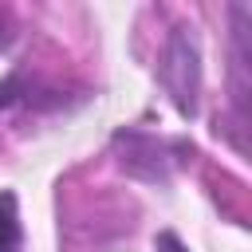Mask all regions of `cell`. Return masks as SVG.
I'll list each match as a JSON object with an SVG mask.
<instances>
[{
    "instance_id": "obj_3",
    "label": "cell",
    "mask_w": 252,
    "mask_h": 252,
    "mask_svg": "<svg viewBox=\"0 0 252 252\" xmlns=\"http://www.w3.org/2000/svg\"><path fill=\"white\" fill-rule=\"evenodd\" d=\"M24 236H20V213H16V197L0 193V252H20Z\"/></svg>"
},
{
    "instance_id": "obj_4",
    "label": "cell",
    "mask_w": 252,
    "mask_h": 252,
    "mask_svg": "<svg viewBox=\"0 0 252 252\" xmlns=\"http://www.w3.org/2000/svg\"><path fill=\"white\" fill-rule=\"evenodd\" d=\"M154 252H189V248L181 244V236H177V232H161V236L154 240Z\"/></svg>"
},
{
    "instance_id": "obj_5",
    "label": "cell",
    "mask_w": 252,
    "mask_h": 252,
    "mask_svg": "<svg viewBox=\"0 0 252 252\" xmlns=\"http://www.w3.org/2000/svg\"><path fill=\"white\" fill-rule=\"evenodd\" d=\"M4 39H8V35H4V16H0V43H4Z\"/></svg>"
},
{
    "instance_id": "obj_2",
    "label": "cell",
    "mask_w": 252,
    "mask_h": 252,
    "mask_svg": "<svg viewBox=\"0 0 252 252\" xmlns=\"http://www.w3.org/2000/svg\"><path fill=\"white\" fill-rule=\"evenodd\" d=\"M114 146H126V158H122V165H126L130 173H138V169H142V161H150V165H146V181H165V177H169L165 142H154V138H146V134H134V130H122V134L114 138Z\"/></svg>"
},
{
    "instance_id": "obj_1",
    "label": "cell",
    "mask_w": 252,
    "mask_h": 252,
    "mask_svg": "<svg viewBox=\"0 0 252 252\" xmlns=\"http://www.w3.org/2000/svg\"><path fill=\"white\" fill-rule=\"evenodd\" d=\"M161 87L165 94L173 98V106L193 118L197 114V102H201V43H197V32L177 24L165 39V51H161Z\"/></svg>"
}]
</instances>
